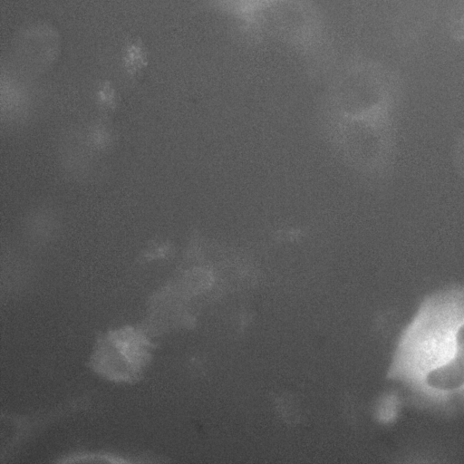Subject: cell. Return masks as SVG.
<instances>
[{
  "instance_id": "obj_1",
  "label": "cell",
  "mask_w": 464,
  "mask_h": 464,
  "mask_svg": "<svg viewBox=\"0 0 464 464\" xmlns=\"http://www.w3.org/2000/svg\"><path fill=\"white\" fill-rule=\"evenodd\" d=\"M396 84L382 64L352 57L332 75L322 101V121L343 160L368 178L382 176L394 152Z\"/></svg>"
},
{
  "instance_id": "obj_5",
  "label": "cell",
  "mask_w": 464,
  "mask_h": 464,
  "mask_svg": "<svg viewBox=\"0 0 464 464\" xmlns=\"http://www.w3.org/2000/svg\"><path fill=\"white\" fill-rule=\"evenodd\" d=\"M122 66L125 72L132 79H140L148 68L149 51L140 38L127 42L122 49Z\"/></svg>"
},
{
  "instance_id": "obj_6",
  "label": "cell",
  "mask_w": 464,
  "mask_h": 464,
  "mask_svg": "<svg viewBox=\"0 0 464 464\" xmlns=\"http://www.w3.org/2000/svg\"><path fill=\"white\" fill-rule=\"evenodd\" d=\"M101 109L107 114H113L118 107L119 96L115 87L109 81L103 82L97 91Z\"/></svg>"
},
{
  "instance_id": "obj_7",
  "label": "cell",
  "mask_w": 464,
  "mask_h": 464,
  "mask_svg": "<svg viewBox=\"0 0 464 464\" xmlns=\"http://www.w3.org/2000/svg\"><path fill=\"white\" fill-rule=\"evenodd\" d=\"M398 410V399L393 395H386L379 401L376 407V415L381 421L388 422L394 419Z\"/></svg>"
},
{
  "instance_id": "obj_3",
  "label": "cell",
  "mask_w": 464,
  "mask_h": 464,
  "mask_svg": "<svg viewBox=\"0 0 464 464\" xmlns=\"http://www.w3.org/2000/svg\"><path fill=\"white\" fill-rule=\"evenodd\" d=\"M248 44H276L314 74L333 61L330 29L317 0H204Z\"/></svg>"
},
{
  "instance_id": "obj_4",
  "label": "cell",
  "mask_w": 464,
  "mask_h": 464,
  "mask_svg": "<svg viewBox=\"0 0 464 464\" xmlns=\"http://www.w3.org/2000/svg\"><path fill=\"white\" fill-rule=\"evenodd\" d=\"M149 358V343L140 333L125 329L103 340L95 363L110 378L132 379L139 375Z\"/></svg>"
},
{
  "instance_id": "obj_2",
  "label": "cell",
  "mask_w": 464,
  "mask_h": 464,
  "mask_svg": "<svg viewBox=\"0 0 464 464\" xmlns=\"http://www.w3.org/2000/svg\"><path fill=\"white\" fill-rule=\"evenodd\" d=\"M390 376L421 402L440 409L459 404L464 391V286L429 296L402 333Z\"/></svg>"
}]
</instances>
